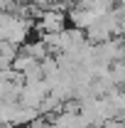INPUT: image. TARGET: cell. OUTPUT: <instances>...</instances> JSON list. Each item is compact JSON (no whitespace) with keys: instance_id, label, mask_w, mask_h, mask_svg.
<instances>
[{"instance_id":"4","label":"cell","mask_w":125,"mask_h":128,"mask_svg":"<svg viewBox=\"0 0 125 128\" xmlns=\"http://www.w3.org/2000/svg\"><path fill=\"white\" fill-rule=\"evenodd\" d=\"M110 81H113L115 86L125 89V62H115V64H110Z\"/></svg>"},{"instance_id":"1","label":"cell","mask_w":125,"mask_h":128,"mask_svg":"<svg viewBox=\"0 0 125 128\" xmlns=\"http://www.w3.org/2000/svg\"><path fill=\"white\" fill-rule=\"evenodd\" d=\"M66 12L64 10H44L42 17H39V25H37V30L42 32V34H59V32L66 30Z\"/></svg>"},{"instance_id":"3","label":"cell","mask_w":125,"mask_h":128,"mask_svg":"<svg viewBox=\"0 0 125 128\" xmlns=\"http://www.w3.org/2000/svg\"><path fill=\"white\" fill-rule=\"evenodd\" d=\"M20 52H22V54H27V57H32V59H37V62H42L44 57H49V52H47V47H44V42H42V40L27 42L25 47H20Z\"/></svg>"},{"instance_id":"2","label":"cell","mask_w":125,"mask_h":128,"mask_svg":"<svg viewBox=\"0 0 125 128\" xmlns=\"http://www.w3.org/2000/svg\"><path fill=\"white\" fill-rule=\"evenodd\" d=\"M49 96V89L44 81H37V84H25L22 86V94H20V106L25 108H37L42 106V101Z\"/></svg>"}]
</instances>
